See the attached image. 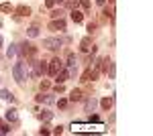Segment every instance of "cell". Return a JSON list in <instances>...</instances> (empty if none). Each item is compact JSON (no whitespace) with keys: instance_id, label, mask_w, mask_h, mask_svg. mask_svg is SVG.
I'll return each instance as SVG.
<instances>
[{"instance_id":"e575fe53","label":"cell","mask_w":153,"mask_h":136,"mask_svg":"<svg viewBox=\"0 0 153 136\" xmlns=\"http://www.w3.org/2000/svg\"><path fill=\"white\" fill-rule=\"evenodd\" d=\"M108 2H110V4H114V0H108Z\"/></svg>"},{"instance_id":"f1b7e54d","label":"cell","mask_w":153,"mask_h":136,"mask_svg":"<svg viewBox=\"0 0 153 136\" xmlns=\"http://www.w3.org/2000/svg\"><path fill=\"white\" fill-rule=\"evenodd\" d=\"M80 4H82L84 8H90V0H80Z\"/></svg>"},{"instance_id":"7402d4cb","label":"cell","mask_w":153,"mask_h":136,"mask_svg":"<svg viewBox=\"0 0 153 136\" xmlns=\"http://www.w3.org/2000/svg\"><path fill=\"white\" fill-rule=\"evenodd\" d=\"M82 81H92V71H90V69H86V71H84Z\"/></svg>"},{"instance_id":"52a82bcc","label":"cell","mask_w":153,"mask_h":136,"mask_svg":"<svg viewBox=\"0 0 153 136\" xmlns=\"http://www.w3.org/2000/svg\"><path fill=\"white\" fill-rule=\"evenodd\" d=\"M80 51H82V53H90V51L94 53L96 51V47L92 45V39H90V37H84L82 41H80Z\"/></svg>"},{"instance_id":"6da1fadb","label":"cell","mask_w":153,"mask_h":136,"mask_svg":"<svg viewBox=\"0 0 153 136\" xmlns=\"http://www.w3.org/2000/svg\"><path fill=\"white\" fill-rule=\"evenodd\" d=\"M12 75H14V79H16V83H21L23 85L25 79L27 77H31V69H29V61H25V59H21L19 63H14V67H12Z\"/></svg>"},{"instance_id":"8fae6325","label":"cell","mask_w":153,"mask_h":136,"mask_svg":"<svg viewBox=\"0 0 153 136\" xmlns=\"http://www.w3.org/2000/svg\"><path fill=\"white\" fill-rule=\"evenodd\" d=\"M14 12H16V16H29V14H31V8H29L27 4H21V6L14 8Z\"/></svg>"},{"instance_id":"3957f363","label":"cell","mask_w":153,"mask_h":136,"mask_svg":"<svg viewBox=\"0 0 153 136\" xmlns=\"http://www.w3.org/2000/svg\"><path fill=\"white\" fill-rule=\"evenodd\" d=\"M68 39H59V37H51V39H43V47L49 49V51H57L59 47H63Z\"/></svg>"},{"instance_id":"ffe728a7","label":"cell","mask_w":153,"mask_h":136,"mask_svg":"<svg viewBox=\"0 0 153 136\" xmlns=\"http://www.w3.org/2000/svg\"><path fill=\"white\" fill-rule=\"evenodd\" d=\"M100 106H102V110H110V106H112V98H104V100L100 102Z\"/></svg>"},{"instance_id":"7a4b0ae2","label":"cell","mask_w":153,"mask_h":136,"mask_svg":"<svg viewBox=\"0 0 153 136\" xmlns=\"http://www.w3.org/2000/svg\"><path fill=\"white\" fill-rule=\"evenodd\" d=\"M29 67H31V77H41V75L47 73V63L45 61H39V59L29 61Z\"/></svg>"},{"instance_id":"4fadbf2b","label":"cell","mask_w":153,"mask_h":136,"mask_svg":"<svg viewBox=\"0 0 153 136\" xmlns=\"http://www.w3.org/2000/svg\"><path fill=\"white\" fill-rule=\"evenodd\" d=\"M84 96H82V90H71L70 93V102H80Z\"/></svg>"},{"instance_id":"d6986e66","label":"cell","mask_w":153,"mask_h":136,"mask_svg":"<svg viewBox=\"0 0 153 136\" xmlns=\"http://www.w3.org/2000/svg\"><path fill=\"white\" fill-rule=\"evenodd\" d=\"M16 53H19V47H16V45H10L8 49H6V57H8V59H10V57H14Z\"/></svg>"},{"instance_id":"603a6c76","label":"cell","mask_w":153,"mask_h":136,"mask_svg":"<svg viewBox=\"0 0 153 136\" xmlns=\"http://www.w3.org/2000/svg\"><path fill=\"white\" fill-rule=\"evenodd\" d=\"M8 132H10V126L2 122V124H0V134H8Z\"/></svg>"},{"instance_id":"cb8c5ba5","label":"cell","mask_w":153,"mask_h":136,"mask_svg":"<svg viewBox=\"0 0 153 136\" xmlns=\"http://www.w3.org/2000/svg\"><path fill=\"white\" fill-rule=\"evenodd\" d=\"M49 87H51V83H49L47 79H43V81H41V91H47Z\"/></svg>"},{"instance_id":"484cf974","label":"cell","mask_w":153,"mask_h":136,"mask_svg":"<svg viewBox=\"0 0 153 136\" xmlns=\"http://www.w3.org/2000/svg\"><path fill=\"white\" fill-rule=\"evenodd\" d=\"M96 26H98L96 23H88V24H86V29H88V33H94V31H96Z\"/></svg>"},{"instance_id":"9c48e42d","label":"cell","mask_w":153,"mask_h":136,"mask_svg":"<svg viewBox=\"0 0 153 136\" xmlns=\"http://www.w3.org/2000/svg\"><path fill=\"white\" fill-rule=\"evenodd\" d=\"M68 79H70V71L63 67V69L57 73V75H55V83H65Z\"/></svg>"},{"instance_id":"83f0119b","label":"cell","mask_w":153,"mask_h":136,"mask_svg":"<svg viewBox=\"0 0 153 136\" xmlns=\"http://www.w3.org/2000/svg\"><path fill=\"white\" fill-rule=\"evenodd\" d=\"M45 6H47V8H53V6H55V0H45Z\"/></svg>"},{"instance_id":"1f68e13d","label":"cell","mask_w":153,"mask_h":136,"mask_svg":"<svg viewBox=\"0 0 153 136\" xmlns=\"http://www.w3.org/2000/svg\"><path fill=\"white\" fill-rule=\"evenodd\" d=\"M61 132H63V128H61V126H57V128L53 130V134H61Z\"/></svg>"},{"instance_id":"4dcf8cb0","label":"cell","mask_w":153,"mask_h":136,"mask_svg":"<svg viewBox=\"0 0 153 136\" xmlns=\"http://www.w3.org/2000/svg\"><path fill=\"white\" fill-rule=\"evenodd\" d=\"M55 91L61 93V91H63V83H57V85H55Z\"/></svg>"},{"instance_id":"e0dca14e","label":"cell","mask_w":153,"mask_h":136,"mask_svg":"<svg viewBox=\"0 0 153 136\" xmlns=\"http://www.w3.org/2000/svg\"><path fill=\"white\" fill-rule=\"evenodd\" d=\"M0 98H2L4 102H12V100H14V96H12L8 90H2V91H0Z\"/></svg>"},{"instance_id":"8992f818","label":"cell","mask_w":153,"mask_h":136,"mask_svg":"<svg viewBox=\"0 0 153 136\" xmlns=\"http://www.w3.org/2000/svg\"><path fill=\"white\" fill-rule=\"evenodd\" d=\"M49 31H53V33H61V31H65V21L59 16V18H53L51 23H49Z\"/></svg>"},{"instance_id":"836d02e7","label":"cell","mask_w":153,"mask_h":136,"mask_svg":"<svg viewBox=\"0 0 153 136\" xmlns=\"http://www.w3.org/2000/svg\"><path fill=\"white\" fill-rule=\"evenodd\" d=\"M2 45H4V39H2V35H0V49H2Z\"/></svg>"},{"instance_id":"f546056e","label":"cell","mask_w":153,"mask_h":136,"mask_svg":"<svg viewBox=\"0 0 153 136\" xmlns=\"http://www.w3.org/2000/svg\"><path fill=\"white\" fill-rule=\"evenodd\" d=\"M57 106H59V108H65V106H68V100H59Z\"/></svg>"},{"instance_id":"5b68a950","label":"cell","mask_w":153,"mask_h":136,"mask_svg":"<svg viewBox=\"0 0 153 136\" xmlns=\"http://www.w3.org/2000/svg\"><path fill=\"white\" fill-rule=\"evenodd\" d=\"M61 69H63V61H61L59 57H55V59H53V61H51V63L47 65V73L51 75V77H55V75H57Z\"/></svg>"},{"instance_id":"d4e9b609","label":"cell","mask_w":153,"mask_h":136,"mask_svg":"<svg viewBox=\"0 0 153 136\" xmlns=\"http://www.w3.org/2000/svg\"><path fill=\"white\" fill-rule=\"evenodd\" d=\"M68 65H76V55L74 53H68Z\"/></svg>"},{"instance_id":"4316f807","label":"cell","mask_w":153,"mask_h":136,"mask_svg":"<svg viewBox=\"0 0 153 136\" xmlns=\"http://www.w3.org/2000/svg\"><path fill=\"white\" fill-rule=\"evenodd\" d=\"M59 16H61V10L53 8V10H51V18H59Z\"/></svg>"},{"instance_id":"9a60e30c","label":"cell","mask_w":153,"mask_h":136,"mask_svg":"<svg viewBox=\"0 0 153 136\" xmlns=\"http://www.w3.org/2000/svg\"><path fill=\"white\" fill-rule=\"evenodd\" d=\"M106 73H108V77H110V79H114V75H117V65H114L112 61L108 63V69H106Z\"/></svg>"},{"instance_id":"d6a6232c","label":"cell","mask_w":153,"mask_h":136,"mask_svg":"<svg viewBox=\"0 0 153 136\" xmlns=\"http://www.w3.org/2000/svg\"><path fill=\"white\" fill-rule=\"evenodd\" d=\"M96 4L98 6H106V0H96Z\"/></svg>"},{"instance_id":"ac0fdd59","label":"cell","mask_w":153,"mask_h":136,"mask_svg":"<svg viewBox=\"0 0 153 136\" xmlns=\"http://www.w3.org/2000/svg\"><path fill=\"white\" fill-rule=\"evenodd\" d=\"M27 35H29L31 39H37V37H39V26H37V24H33V26L27 31Z\"/></svg>"},{"instance_id":"ba28073f","label":"cell","mask_w":153,"mask_h":136,"mask_svg":"<svg viewBox=\"0 0 153 136\" xmlns=\"http://www.w3.org/2000/svg\"><path fill=\"white\" fill-rule=\"evenodd\" d=\"M37 102L39 104H55V96L53 93H41V96H37Z\"/></svg>"},{"instance_id":"5bb4252c","label":"cell","mask_w":153,"mask_h":136,"mask_svg":"<svg viewBox=\"0 0 153 136\" xmlns=\"http://www.w3.org/2000/svg\"><path fill=\"white\" fill-rule=\"evenodd\" d=\"M96 106H98V102H96L94 98H90V100H86V112H94Z\"/></svg>"},{"instance_id":"7c38bea8","label":"cell","mask_w":153,"mask_h":136,"mask_svg":"<svg viewBox=\"0 0 153 136\" xmlns=\"http://www.w3.org/2000/svg\"><path fill=\"white\" fill-rule=\"evenodd\" d=\"M71 21H74L76 24H80V23L84 21V14L78 10V8H74V10H71Z\"/></svg>"},{"instance_id":"44dd1931","label":"cell","mask_w":153,"mask_h":136,"mask_svg":"<svg viewBox=\"0 0 153 136\" xmlns=\"http://www.w3.org/2000/svg\"><path fill=\"white\" fill-rule=\"evenodd\" d=\"M0 10L2 12H12L14 8H12V4H8V2H2V4H0Z\"/></svg>"},{"instance_id":"2e32d148","label":"cell","mask_w":153,"mask_h":136,"mask_svg":"<svg viewBox=\"0 0 153 136\" xmlns=\"http://www.w3.org/2000/svg\"><path fill=\"white\" fill-rule=\"evenodd\" d=\"M51 118H53V112H49V110H43L39 114V120H43V122H49Z\"/></svg>"},{"instance_id":"30bf717a","label":"cell","mask_w":153,"mask_h":136,"mask_svg":"<svg viewBox=\"0 0 153 136\" xmlns=\"http://www.w3.org/2000/svg\"><path fill=\"white\" fill-rule=\"evenodd\" d=\"M4 116H6V120H8V122H12V124H16V122H19V112H16L14 108H8Z\"/></svg>"},{"instance_id":"277c9868","label":"cell","mask_w":153,"mask_h":136,"mask_svg":"<svg viewBox=\"0 0 153 136\" xmlns=\"http://www.w3.org/2000/svg\"><path fill=\"white\" fill-rule=\"evenodd\" d=\"M19 55L23 57V59H25V57H27V59H29V57H35V55H37V47L25 41L23 45L19 47Z\"/></svg>"}]
</instances>
